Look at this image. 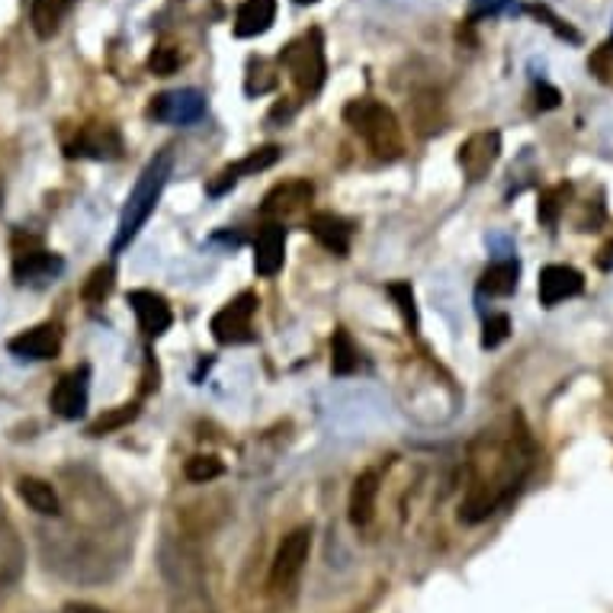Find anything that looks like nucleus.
<instances>
[{
  "label": "nucleus",
  "mask_w": 613,
  "mask_h": 613,
  "mask_svg": "<svg viewBox=\"0 0 613 613\" xmlns=\"http://www.w3.org/2000/svg\"><path fill=\"white\" fill-rule=\"evenodd\" d=\"M530 463H534V447H530L527 430L511 427L501 437L481 434L473 450L470 488L460 504V521L463 524L488 521L521 488L524 476L530 473Z\"/></svg>",
  "instance_id": "1"
},
{
  "label": "nucleus",
  "mask_w": 613,
  "mask_h": 613,
  "mask_svg": "<svg viewBox=\"0 0 613 613\" xmlns=\"http://www.w3.org/2000/svg\"><path fill=\"white\" fill-rule=\"evenodd\" d=\"M171 171H174V154H171V151H161V154H154V158L145 164V171H141V177L136 180L129 200L123 205L120 232H116V241H113V254H120V251L136 238L138 232H141V225H145L148 215L154 212V205H158L164 187H167V180H171Z\"/></svg>",
  "instance_id": "2"
},
{
  "label": "nucleus",
  "mask_w": 613,
  "mask_h": 613,
  "mask_svg": "<svg viewBox=\"0 0 613 613\" xmlns=\"http://www.w3.org/2000/svg\"><path fill=\"white\" fill-rule=\"evenodd\" d=\"M343 123L363 138L379 158H396L402 154V129H399V120L389 107H383L379 100H370V97H360V100H350L343 107Z\"/></svg>",
  "instance_id": "3"
},
{
  "label": "nucleus",
  "mask_w": 613,
  "mask_h": 613,
  "mask_svg": "<svg viewBox=\"0 0 613 613\" xmlns=\"http://www.w3.org/2000/svg\"><path fill=\"white\" fill-rule=\"evenodd\" d=\"M279 65L289 71L299 97H315L325 84V39L318 29H309L305 36L292 39L283 52H279Z\"/></svg>",
  "instance_id": "4"
},
{
  "label": "nucleus",
  "mask_w": 613,
  "mask_h": 613,
  "mask_svg": "<svg viewBox=\"0 0 613 613\" xmlns=\"http://www.w3.org/2000/svg\"><path fill=\"white\" fill-rule=\"evenodd\" d=\"M62 271H65V261L55 258L52 251H46L39 245V238L16 235V241H13V279L20 286H26V283L29 286H42V283L55 279Z\"/></svg>",
  "instance_id": "5"
},
{
  "label": "nucleus",
  "mask_w": 613,
  "mask_h": 613,
  "mask_svg": "<svg viewBox=\"0 0 613 613\" xmlns=\"http://www.w3.org/2000/svg\"><path fill=\"white\" fill-rule=\"evenodd\" d=\"M258 312V296L248 289L241 296H235L232 302H225L215 315H212V338L218 343H245L251 341V322Z\"/></svg>",
  "instance_id": "6"
},
{
  "label": "nucleus",
  "mask_w": 613,
  "mask_h": 613,
  "mask_svg": "<svg viewBox=\"0 0 613 613\" xmlns=\"http://www.w3.org/2000/svg\"><path fill=\"white\" fill-rule=\"evenodd\" d=\"M309 552H312V530L309 527H299L292 534L283 537V543L276 549L271 565V588L273 591H286L296 585V578L302 575L305 562H309Z\"/></svg>",
  "instance_id": "7"
},
{
  "label": "nucleus",
  "mask_w": 613,
  "mask_h": 613,
  "mask_svg": "<svg viewBox=\"0 0 613 613\" xmlns=\"http://www.w3.org/2000/svg\"><path fill=\"white\" fill-rule=\"evenodd\" d=\"M148 116L158 123H174V126H193L205 116V97L193 87L184 90H171L151 100Z\"/></svg>",
  "instance_id": "8"
},
{
  "label": "nucleus",
  "mask_w": 613,
  "mask_h": 613,
  "mask_svg": "<svg viewBox=\"0 0 613 613\" xmlns=\"http://www.w3.org/2000/svg\"><path fill=\"white\" fill-rule=\"evenodd\" d=\"M279 161V145H264V148H254V151H248L245 158H238L235 164H228V167H222L218 174H215V180H209V197H222V193H228L235 184H241L245 177H254V174H261V171H267Z\"/></svg>",
  "instance_id": "9"
},
{
  "label": "nucleus",
  "mask_w": 613,
  "mask_h": 613,
  "mask_svg": "<svg viewBox=\"0 0 613 613\" xmlns=\"http://www.w3.org/2000/svg\"><path fill=\"white\" fill-rule=\"evenodd\" d=\"M87 399H90V366H77L59 379V386L52 389L49 405L59 417L65 421H77L87 411Z\"/></svg>",
  "instance_id": "10"
},
{
  "label": "nucleus",
  "mask_w": 613,
  "mask_h": 613,
  "mask_svg": "<svg viewBox=\"0 0 613 613\" xmlns=\"http://www.w3.org/2000/svg\"><path fill=\"white\" fill-rule=\"evenodd\" d=\"M7 350L13 356H23V360H52L62 350V328L52 325V322L36 325L29 331H20L16 338H10Z\"/></svg>",
  "instance_id": "11"
},
{
  "label": "nucleus",
  "mask_w": 613,
  "mask_h": 613,
  "mask_svg": "<svg viewBox=\"0 0 613 613\" xmlns=\"http://www.w3.org/2000/svg\"><path fill=\"white\" fill-rule=\"evenodd\" d=\"M501 158V136L498 133H476L460 145V167L470 180H481L495 161Z\"/></svg>",
  "instance_id": "12"
},
{
  "label": "nucleus",
  "mask_w": 613,
  "mask_h": 613,
  "mask_svg": "<svg viewBox=\"0 0 613 613\" xmlns=\"http://www.w3.org/2000/svg\"><path fill=\"white\" fill-rule=\"evenodd\" d=\"M129 305L136 312L138 328L148 335V338H161L171 325H174V315H171V305L164 296L151 292V289H133L129 292Z\"/></svg>",
  "instance_id": "13"
},
{
  "label": "nucleus",
  "mask_w": 613,
  "mask_h": 613,
  "mask_svg": "<svg viewBox=\"0 0 613 613\" xmlns=\"http://www.w3.org/2000/svg\"><path fill=\"white\" fill-rule=\"evenodd\" d=\"M312 197H315V187L309 180H286V184L273 187L271 193L264 197L261 215H267V218H289V215L302 212L305 205L312 203Z\"/></svg>",
  "instance_id": "14"
},
{
  "label": "nucleus",
  "mask_w": 613,
  "mask_h": 613,
  "mask_svg": "<svg viewBox=\"0 0 613 613\" xmlns=\"http://www.w3.org/2000/svg\"><path fill=\"white\" fill-rule=\"evenodd\" d=\"M581 289H585V276L575 271V267L549 264L540 273V302H543L546 309H555L559 302L581 296Z\"/></svg>",
  "instance_id": "15"
},
{
  "label": "nucleus",
  "mask_w": 613,
  "mask_h": 613,
  "mask_svg": "<svg viewBox=\"0 0 613 613\" xmlns=\"http://www.w3.org/2000/svg\"><path fill=\"white\" fill-rule=\"evenodd\" d=\"M123 151V138L110 126H87L80 136L68 145L71 158H93V161H110L120 158Z\"/></svg>",
  "instance_id": "16"
},
{
  "label": "nucleus",
  "mask_w": 613,
  "mask_h": 613,
  "mask_svg": "<svg viewBox=\"0 0 613 613\" xmlns=\"http://www.w3.org/2000/svg\"><path fill=\"white\" fill-rule=\"evenodd\" d=\"M376 501H379V473L366 470L350 488V524L370 527V521L376 517Z\"/></svg>",
  "instance_id": "17"
},
{
  "label": "nucleus",
  "mask_w": 613,
  "mask_h": 613,
  "mask_svg": "<svg viewBox=\"0 0 613 613\" xmlns=\"http://www.w3.org/2000/svg\"><path fill=\"white\" fill-rule=\"evenodd\" d=\"M309 232L315 235V241L325 251H331L338 258H343L350 251V225L343 222L341 215H335V212H312Z\"/></svg>",
  "instance_id": "18"
},
{
  "label": "nucleus",
  "mask_w": 613,
  "mask_h": 613,
  "mask_svg": "<svg viewBox=\"0 0 613 613\" xmlns=\"http://www.w3.org/2000/svg\"><path fill=\"white\" fill-rule=\"evenodd\" d=\"M283 258H286V228L279 222L267 225L261 235H258V245H254V271L261 276H276L283 267Z\"/></svg>",
  "instance_id": "19"
},
{
  "label": "nucleus",
  "mask_w": 613,
  "mask_h": 613,
  "mask_svg": "<svg viewBox=\"0 0 613 613\" xmlns=\"http://www.w3.org/2000/svg\"><path fill=\"white\" fill-rule=\"evenodd\" d=\"M276 20V0H245L235 13V36L254 39L264 36Z\"/></svg>",
  "instance_id": "20"
},
{
  "label": "nucleus",
  "mask_w": 613,
  "mask_h": 613,
  "mask_svg": "<svg viewBox=\"0 0 613 613\" xmlns=\"http://www.w3.org/2000/svg\"><path fill=\"white\" fill-rule=\"evenodd\" d=\"M20 572H23V546H20L16 530L0 514V591L16 585Z\"/></svg>",
  "instance_id": "21"
},
{
  "label": "nucleus",
  "mask_w": 613,
  "mask_h": 613,
  "mask_svg": "<svg viewBox=\"0 0 613 613\" xmlns=\"http://www.w3.org/2000/svg\"><path fill=\"white\" fill-rule=\"evenodd\" d=\"M77 0H33L29 7V23H33V33L39 39H52L59 33V26L65 23V16L71 13Z\"/></svg>",
  "instance_id": "22"
},
{
  "label": "nucleus",
  "mask_w": 613,
  "mask_h": 613,
  "mask_svg": "<svg viewBox=\"0 0 613 613\" xmlns=\"http://www.w3.org/2000/svg\"><path fill=\"white\" fill-rule=\"evenodd\" d=\"M16 491H20V498L36 511V514H42V517H59L62 514V501H59V491L49 485V481H42V478H33V476H23L16 481Z\"/></svg>",
  "instance_id": "23"
},
{
  "label": "nucleus",
  "mask_w": 613,
  "mask_h": 613,
  "mask_svg": "<svg viewBox=\"0 0 613 613\" xmlns=\"http://www.w3.org/2000/svg\"><path fill=\"white\" fill-rule=\"evenodd\" d=\"M517 276H521V267L517 261H501V264H491L488 271L481 273V292L488 296H511L517 289Z\"/></svg>",
  "instance_id": "24"
},
{
  "label": "nucleus",
  "mask_w": 613,
  "mask_h": 613,
  "mask_svg": "<svg viewBox=\"0 0 613 613\" xmlns=\"http://www.w3.org/2000/svg\"><path fill=\"white\" fill-rule=\"evenodd\" d=\"M356 366H360V350H356L353 338L343 328H338L331 335V370H335V376H353Z\"/></svg>",
  "instance_id": "25"
},
{
  "label": "nucleus",
  "mask_w": 613,
  "mask_h": 613,
  "mask_svg": "<svg viewBox=\"0 0 613 613\" xmlns=\"http://www.w3.org/2000/svg\"><path fill=\"white\" fill-rule=\"evenodd\" d=\"M138 417V402L133 405H120V409L107 411V414H100L90 427H87V434L90 437H103V434H113V430H123L126 424H133Z\"/></svg>",
  "instance_id": "26"
},
{
  "label": "nucleus",
  "mask_w": 613,
  "mask_h": 613,
  "mask_svg": "<svg viewBox=\"0 0 613 613\" xmlns=\"http://www.w3.org/2000/svg\"><path fill=\"white\" fill-rule=\"evenodd\" d=\"M113 283H116V267H113V264L97 267V271L87 276V283H84V289H80L84 302H90V305L103 302V299L113 292Z\"/></svg>",
  "instance_id": "27"
},
{
  "label": "nucleus",
  "mask_w": 613,
  "mask_h": 613,
  "mask_svg": "<svg viewBox=\"0 0 613 613\" xmlns=\"http://www.w3.org/2000/svg\"><path fill=\"white\" fill-rule=\"evenodd\" d=\"M222 473H225V466H222L215 456H193V460H187V466H184V476L190 478V481H197V485H205V481L218 478Z\"/></svg>",
  "instance_id": "28"
},
{
  "label": "nucleus",
  "mask_w": 613,
  "mask_h": 613,
  "mask_svg": "<svg viewBox=\"0 0 613 613\" xmlns=\"http://www.w3.org/2000/svg\"><path fill=\"white\" fill-rule=\"evenodd\" d=\"M389 296L399 302V312H402L405 325H409L411 331H417V309H414V289H411V283H402V279L389 283Z\"/></svg>",
  "instance_id": "29"
},
{
  "label": "nucleus",
  "mask_w": 613,
  "mask_h": 613,
  "mask_svg": "<svg viewBox=\"0 0 613 613\" xmlns=\"http://www.w3.org/2000/svg\"><path fill=\"white\" fill-rule=\"evenodd\" d=\"M588 71H591L601 84L613 87V39H608L604 46L595 49V55L588 59Z\"/></svg>",
  "instance_id": "30"
},
{
  "label": "nucleus",
  "mask_w": 613,
  "mask_h": 613,
  "mask_svg": "<svg viewBox=\"0 0 613 613\" xmlns=\"http://www.w3.org/2000/svg\"><path fill=\"white\" fill-rule=\"evenodd\" d=\"M148 68H151V74H158V77H167V74H174V71L180 68V52L174 46H158L151 52V59H148Z\"/></svg>",
  "instance_id": "31"
},
{
  "label": "nucleus",
  "mask_w": 613,
  "mask_h": 613,
  "mask_svg": "<svg viewBox=\"0 0 613 613\" xmlns=\"http://www.w3.org/2000/svg\"><path fill=\"white\" fill-rule=\"evenodd\" d=\"M565 193H568V187H552V190H546L543 197H540V205H537L540 222H546V225H555V222H559V209H562Z\"/></svg>",
  "instance_id": "32"
},
{
  "label": "nucleus",
  "mask_w": 613,
  "mask_h": 613,
  "mask_svg": "<svg viewBox=\"0 0 613 613\" xmlns=\"http://www.w3.org/2000/svg\"><path fill=\"white\" fill-rule=\"evenodd\" d=\"M508 335H511V318L508 315H491L485 322V331H481V347L491 350V347L508 341Z\"/></svg>",
  "instance_id": "33"
},
{
  "label": "nucleus",
  "mask_w": 613,
  "mask_h": 613,
  "mask_svg": "<svg viewBox=\"0 0 613 613\" xmlns=\"http://www.w3.org/2000/svg\"><path fill=\"white\" fill-rule=\"evenodd\" d=\"M517 0H473V16H498L511 10Z\"/></svg>",
  "instance_id": "34"
},
{
  "label": "nucleus",
  "mask_w": 613,
  "mask_h": 613,
  "mask_svg": "<svg viewBox=\"0 0 613 613\" xmlns=\"http://www.w3.org/2000/svg\"><path fill=\"white\" fill-rule=\"evenodd\" d=\"M537 97H543V100H540V107H543V110H555V107H559V100H562V97H559V90H555V87H549V84H540V87H537Z\"/></svg>",
  "instance_id": "35"
},
{
  "label": "nucleus",
  "mask_w": 613,
  "mask_h": 613,
  "mask_svg": "<svg viewBox=\"0 0 613 613\" xmlns=\"http://www.w3.org/2000/svg\"><path fill=\"white\" fill-rule=\"evenodd\" d=\"M62 613H110V611H100V608H90V604H68Z\"/></svg>",
  "instance_id": "36"
},
{
  "label": "nucleus",
  "mask_w": 613,
  "mask_h": 613,
  "mask_svg": "<svg viewBox=\"0 0 613 613\" xmlns=\"http://www.w3.org/2000/svg\"><path fill=\"white\" fill-rule=\"evenodd\" d=\"M296 3H318V0H296Z\"/></svg>",
  "instance_id": "37"
}]
</instances>
